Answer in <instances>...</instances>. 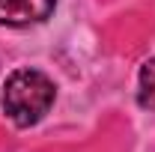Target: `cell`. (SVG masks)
<instances>
[{"instance_id": "obj_1", "label": "cell", "mask_w": 155, "mask_h": 152, "mask_svg": "<svg viewBox=\"0 0 155 152\" xmlns=\"http://www.w3.org/2000/svg\"><path fill=\"white\" fill-rule=\"evenodd\" d=\"M54 95H57V87H54V81L45 72H39V69H18V72H12L6 78L3 111H6V116L15 125L30 128L51 111Z\"/></svg>"}, {"instance_id": "obj_2", "label": "cell", "mask_w": 155, "mask_h": 152, "mask_svg": "<svg viewBox=\"0 0 155 152\" xmlns=\"http://www.w3.org/2000/svg\"><path fill=\"white\" fill-rule=\"evenodd\" d=\"M57 0H0V24L6 27H30L51 18Z\"/></svg>"}, {"instance_id": "obj_3", "label": "cell", "mask_w": 155, "mask_h": 152, "mask_svg": "<svg viewBox=\"0 0 155 152\" xmlns=\"http://www.w3.org/2000/svg\"><path fill=\"white\" fill-rule=\"evenodd\" d=\"M137 101L140 107H149L155 111V57H149L140 69V78H137Z\"/></svg>"}]
</instances>
